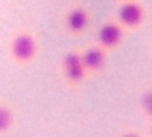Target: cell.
Instances as JSON below:
<instances>
[{
  "instance_id": "1",
  "label": "cell",
  "mask_w": 152,
  "mask_h": 137,
  "mask_svg": "<svg viewBox=\"0 0 152 137\" xmlns=\"http://www.w3.org/2000/svg\"><path fill=\"white\" fill-rule=\"evenodd\" d=\"M10 52L16 63L29 64L37 53L36 37L29 31L18 32L10 43Z\"/></svg>"
},
{
  "instance_id": "2",
  "label": "cell",
  "mask_w": 152,
  "mask_h": 137,
  "mask_svg": "<svg viewBox=\"0 0 152 137\" xmlns=\"http://www.w3.org/2000/svg\"><path fill=\"white\" fill-rule=\"evenodd\" d=\"M61 71H63L64 80L69 85L81 84L88 75L81 60V52H76V51L67 52L61 59Z\"/></svg>"
},
{
  "instance_id": "3",
  "label": "cell",
  "mask_w": 152,
  "mask_h": 137,
  "mask_svg": "<svg viewBox=\"0 0 152 137\" xmlns=\"http://www.w3.org/2000/svg\"><path fill=\"white\" fill-rule=\"evenodd\" d=\"M145 9L136 0L124 1L118 9V21L123 28L135 29L144 23Z\"/></svg>"
},
{
  "instance_id": "4",
  "label": "cell",
  "mask_w": 152,
  "mask_h": 137,
  "mask_svg": "<svg viewBox=\"0 0 152 137\" xmlns=\"http://www.w3.org/2000/svg\"><path fill=\"white\" fill-rule=\"evenodd\" d=\"M124 37V28L119 24V21H108L103 24L97 32V43L105 51L115 49L120 45Z\"/></svg>"
},
{
  "instance_id": "5",
  "label": "cell",
  "mask_w": 152,
  "mask_h": 137,
  "mask_svg": "<svg viewBox=\"0 0 152 137\" xmlns=\"http://www.w3.org/2000/svg\"><path fill=\"white\" fill-rule=\"evenodd\" d=\"M89 12L83 5H75L67 12L64 17V27L72 35H81L89 25Z\"/></svg>"
},
{
  "instance_id": "6",
  "label": "cell",
  "mask_w": 152,
  "mask_h": 137,
  "mask_svg": "<svg viewBox=\"0 0 152 137\" xmlns=\"http://www.w3.org/2000/svg\"><path fill=\"white\" fill-rule=\"evenodd\" d=\"M81 60L88 73H96L102 71L103 67L105 65V61H107L105 49L100 45L89 47L81 52Z\"/></svg>"
},
{
  "instance_id": "7",
  "label": "cell",
  "mask_w": 152,
  "mask_h": 137,
  "mask_svg": "<svg viewBox=\"0 0 152 137\" xmlns=\"http://www.w3.org/2000/svg\"><path fill=\"white\" fill-rule=\"evenodd\" d=\"M13 112L8 105L0 104V135L7 133L13 125Z\"/></svg>"
},
{
  "instance_id": "8",
  "label": "cell",
  "mask_w": 152,
  "mask_h": 137,
  "mask_svg": "<svg viewBox=\"0 0 152 137\" xmlns=\"http://www.w3.org/2000/svg\"><path fill=\"white\" fill-rule=\"evenodd\" d=\"M142 107L147 116L152 119V89H148L142 96Z\"/></svg>"
},
{
  "instance_id": "9",
  "label": "cell",
  "mask_w": 152,
  "mask_h": 137,
  "mask_svg": "<svg viewBox=\"0 0 152 137\" xmlns=\"http://www.w3.org/2000/svg\"><path fill=\"white\" fill-rule=\"evenodd\" d=\"M123 137H140L137 133H134V132H129V133H127V135H124Z\"/></svg>"
},
{
  "instance_id": "10",
  "label": "cell",
  "mask_w": 152,
  "mask_h": 137,
  "mask_svg": "<svg viewBox=\"0 0 152 137\" xmlns=\"http://www.w3.org/2000/svg\"><path fill=\"white\" fill-rule=\"evenodd\" d=\"M121 1H128V0H121Z\"/></svg>"
}]
</instances>
